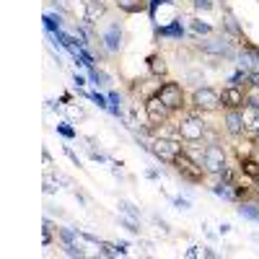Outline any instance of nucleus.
<instances>
[{"label": "nucleus", "instance_id": "f257e3e1", "mask_svg": "<svg viewBox=\"0 0 259 259\" xmlns=\"http://www.w3.org/2000/svg\"><path fill=\"white\" fill-rule=\"evenodd\" d=\"M171 163H174L177 174H179L182 179L192 182V184H200V182L205 179V174H207V171L202 168V163H200V161H194L189 153H184V150H182V153H179L174 161H171Z\"/></svg>", "mask_w": 259, "mask_h": 259}, {"label": "nucleus", "instance_id": "f03ea898", "mask_svg": "<svg viewBox=\"0 0 259 259\" xmlns=\"http://www.w3.org/2000/svg\"><path fill=\"white\" fill-rule=\"evenodd\" d=\"M200 163H202V168L207 171V174H218V177H221L223 171L228 168V166H226V150H223L221 145L210 143L207 148H202Z\"/></svg>", "mask_w": 259, "mask_h": 259}, {"label": "nucleus", "instance_id": "7ed1b4c3", "mask_svg": "<svg viewBox=\"0 0 259 259\" xmlns=\"http://www.w3.org/2000/svg\"><path fill=\"white\" fill-rule=\"evenodd\" d=\"M177 133H179V138L187 140V143H200V140L205 138V133H207V127H205V122H202L200 117H184V119L177 124Z\"/></svg>", "mask_w": 259, "mask_h": 259}, {"label": "nucleus", "instance_id": "20e7f679", "mask_svg": "<svg viewBox=\"0 0 259 259\" xmlns=\"http://www.w3.org/2000/svg\"><path fill=\"white\" fill-rule=\"evenodd\" d=\"M192 106L200 112H215L221 106V94L210 89V85H202V89H197L192 94Z\"/></svg>", "mask_w": 259, "mask_h": 259}, {"label": "nucleus", "instance_id": "39448f33", "mask_svg": "<svg viewBox=\"0 0 259 259\" xmlns=\"http://www.w3.org/2000/svg\"><path fill=\"white\" fill-rule=\"evenodd\" d=\"M156 96L168 106L171 112H177V109H182V106H184V91H182L179 83H163V85H158Z\"/></svg>", "mask_w": 259, "mask_h": 259}, {"label": "nucleus", "instance_id": "423d86ee", "mask_svg": "<svg viewBox=\"0 0 259 259\" xmlns=\"http://www.w3.org/2000/svg\"><path fill=\"white\" fill-rule=\"evenodd\" d=\"M145 114H148V122L153 124V127H158V124H166L168 122V114H171V109L168 106L153 94V96H148L145 99Z\"/></svg>", "mask_w": 259, "mask_h": 259}, {"label": "nucleus", "instance_id": "0eeeda50", "mask_svg": "<svg viewBox=\"0 0 259 259\" xmlns=\"http://www.w3.org/2000/svg\"><path fill=\"white\" fill-rule=\"evenodd\" d=\"M150 150H153L156 158L171 163V161H174V158L182 153V145H179L177 140H171V138H156L153 143H150Z\"/></svg>", "mask_w": 259, "mask_h": 259}, {"label": "nucleus", "instance_id": "6e6552de", "mask_svg": "<svg viewBox=\"0 0 259 259\" xmlns=\"http://www.w3.org/2000/svg\"><path fill=\"white\" fill-rule=\"evenodd\" d=\"M221 104L226 109H241V106H246V91H241L239 85H228L221 94Z\"/></svg>", "mask_w": 259, "mask_h": 259}, {"label": "nucleus", "instance_id": "1a4fd4ad", "mask_svg": "<svg viewBox=\"0 0 259 259\" xmlns=\"http://www.w3.org/2000/svg\"><path fill=\"white\" fill-rule=\"evenodd\" d=\"M223 124L231 135H244L246 133V124H244V117H241V109H228L226 117H223Z\"/></svg>", "mask_w": 259, "mask_h": 259}, {"label": "nucleus", "instance_id": "9d476101", "mask_svg": "<svg viewBox=\"0 0 259 259\" xmlns=\"http://www.w3.org/2000/svg\"><path fill=\"white\" fill-rule=\"evenodd\" d=\"M202 52H207V55H233V50H231V45L226 39H207V41H202Z\"/></svg>", "mask_w": 259, "mask_h": 259}, {"label": "nucleus", "instance_id": "9b49d317", "mask_svg": "<svg viewBox=\"0 0 259 259\" xmlns=\"http://www.w3.org/2000/svg\"><path fill=\"white\" fill-rule=\"evenodd\" d=\"M104 41H106V50H109V52H119V50H122V31H119L117 24L106 29Z\"/></svg>", "mask_w": 259, "mask_h": 259}, {"label": "nucleus", "instance_id": "f8f14e48", "mask_svg": "<svg viewBox=\"0 0 259 259\" xmlns=\"http://www.w3.org/2000/svg\"><path fill=\"white\" fill-rule=\"evenodd\" d=\"M148 70H150V75L163 78V75L168 73V65H166V60H163L161 55H150V57H148Z\"/></svg>", "mask_w": 259, "mask_h": 259}, {"label": "nucleus", "instance_id": "ddd939ff", "mask_svg": "<svg viewBox=\"0 0 259 259\" xmlns=\"http://www.w3.org/2000/svg\"><path fill=\"white\" fill-rule=\"evenodd\" d=\"M117 6L124 13H140V11H145V0H117Z\"/></svg>", "mask_w": 259, "mask_h": 259}, {"label": "nucleus", "instance_id": "4468645a", "mask_svg": "<svg viewBox=\"0 0 259 259\" xmlns=\"http://www.w3.org/2000/svg\"><path fill=\"white\" fill-rule=\"evenodd\" d=\"M241 171H244L249 179L259 182V163H256L254 158H244V161H241Z\"/></svg>", "mask_w": 259, "mask_h": 259}, {"label": "nucleus", "instance_id": "2eb2a0df", "mask_svg": "<svg viewBox=\"0 0 259 259\" xmlns=\"http://www.w3.org/2000/svg\"><path fill=\"white\" fill-rule=\"evenodd\" d=\"M239 215H241V218H249V221H256V223H259V205L241 202V207H239Z\"/></svg>", "mask_w": 259, "mask_h": 259}, {"label": "nucleus", "instance_id": "dca6fc26", "mask_svg": "<svg viewBox=\"0 0 259 259\" xmlns=\"http://www.w3.org/2000/svg\"><path fill=\"white\" fill-rule=\"evenodd\" d=\"M104 13V3H96V0H89V8H85V21L89 24H94L96 21V16H101Z\"/></svg>", "mask_w": 259, "mask_h": 259}, {"label": "nucleus", "instance_id": "f3484780", "mask_svg": "<svg viewBox=\"0 0 259 259\" xmlns=\"http://www.w3.org/2000/svg\"><path fill=\"white\" fill-rule=\"evenodd\" d=\"M246 104L254 106V109H259V85H249L246 89Z\"/></svg>", "mask_w": 259, "mask_h": 259}, {"label": "nucleus", "instance_id": "a211bd4d", "mask_svg": "<svg viewBox=\"0 0 259 259\" xmlns=\"http://www.w3.org/2000/svg\"><path fill=\"white\" fill-rule=\"evenodd\" d=\"M119 210H122V215H127V218H135V221H140V210L135 207V205H130V202H119Z\"/></svg>", "mask_w": 259, "mask_h": 259}, {"label": "nucleus", "instance_id": "6ab92c4d", "mask_svg": "<svg viewBox=\"0 0 259 259\" xmlns=\"http://www.w3.org/2000/svg\"><path fill=\"white\" fill-rule=\"evenodd\" d=\"M101 254H104V256H119V254H124V246L117 249V246H112V244H101Z\"/></svg>", "mask_w": 259, "mask_h": 259}, {"label": "nucleus", "instance_id": "aec40b11", "mask_svg": "<svg viewBox=\"0 0 259 259\" xmlns=\"http://www.w3.org/2000/svg\"><path fill=\"white\" fill-rule=\"evenodd\" d=\"M161 34H166V36H182V26L179 24H171L168 29H161Z\"/></svg>", "mask_w": 259, "mask_h": 259}, {"label": "nucleus", "instance_id": "412c9836", "mask_svg": "<svg viewBox=\"0 0 259 259\" xmlns=\"http://www.w3.org/2000/svg\"><path fill=\"white\" fill-rule=\"evenodd\" d=\"M68 114H70L73 119H83V117H85V112L80 109V106H73V104L68 106Z\"/></svg>", "mask_w": 259, "mask_h": 259}, {"label": "nucleus", "instance_id": "4be33fe9", "mask_svg": "<svg viewBox=\"0 0 259 259\" xmlns=\"http://www.w3.org/2000/svg\"><path fill=\"white\" fill-rule=\"evenodd\" d=\"M65 254H70V256H83V249L75 246V244H65Z\"/></svg>", "mask_w": 259, "mask_h": 259}, {"label": "nucleus", "instance_id": "5701e85b", "mask_svg": "<svg viewBox=\"0 0 259 259\" xmlns=\"http://www.w3.org/2000/svg\"><path fill=\"white\" fill-rule=\"evenodd\" d=\"M192 29L197 31V34H210V26H207V24H200V21H194Z\"/></svg>", "mask_w": 259, "mask_h": 259}, {"label": "nucleus", "instance_id": "b1692460", "mask_svg": "<svg viewBox=\"0 0 259 259\" xmlns=\"http://www.w3.org/2000/svg\"><path fill=\"white\" fill-rule=\"evenodd\" d=\"M194 6H197L200 11H210L212 8V0H194Z\"/></svg>", "mask_w": 259, "mask_h": 259}, {"label": "nucleus", "instance_id": "393cba45", "mask_svg": "<svg viewBox=\"0 0 259 259\" xmlns=\"http://www.w3.org/2000/svg\"><path fill=\"white\" fill-rule=\"evenodd\" d=\"M94 80H96V83H99V85H106V83H109V78H106V75H104V73H99V70H96V73H94Z\"/></svg>", "mask_w": 259, "mask_h": 259}, {"label": "nucleus", "instance_id": "a878e982", "mask_svg": "<svg viewBox=\"0 0 259 259\" xmlns=\"http://www.w3.org/2000/svg\"><path fill=\"white\" fill-rule=\"evenodd\" d=\"M60 133H62V135H68V138H73V130H70V127H65V124H60Z\"/></svg>", "mask_w": 259, "mask_h": 259}, {"label": "nucleus", "instance_id": "bb28decb", "mask_svg": "<svg viewBox=\"0 0 259 259\" xmlns=\"http://www.w3.org/2000/svg\"><path fill=\"white\" fill-rule=\"evenodd\" d=\"M177 205H179L182 210H187V207H189V202H187V200H177Z\"/></svg>", "mask_w": 259, "mask_h": 259}]
</instances>
